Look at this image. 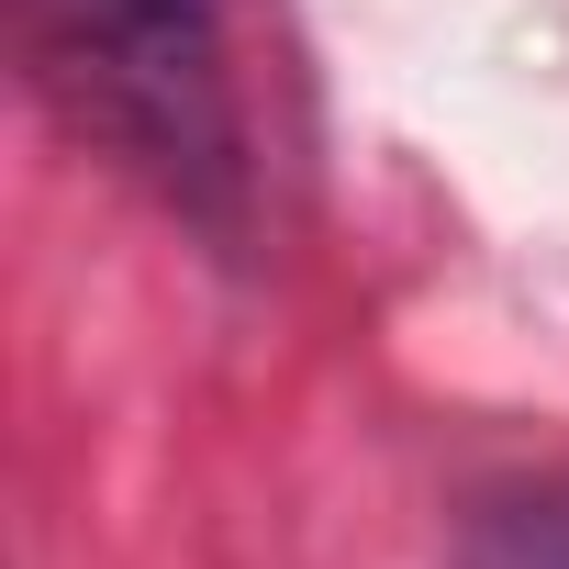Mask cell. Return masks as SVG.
I'll use <instances>...</instances> for the list:
<instances>
[{
    "label": "cell",
    "instance_id": "1",
    "mask_svg": "<svg viewBox=\"0 0 569 569\" xmlns=\"http://www.w3.org/2000/svg\"><path fill=\"white\" fill-rule=\"evenodd\" d=\"M46 101L112 146L201 234L246 223V123L223 68V0H12Z\"/></svg>",
    "mask_w": 569,
    "mask_h": 569
}]
</instances>
